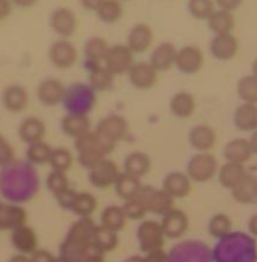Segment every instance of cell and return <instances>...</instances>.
<instances>
[{"mask_svg":"<svg viewBox=\"0 0 257 262\" xmlns=\"http://www.w3.org/2000/svg\"><path fill=\"white\" fill-rule=\"evenodd\" d=\"M97 225L90 217H80L72 224L66 239L60 246V256L69 262H81L84 257L95 248L93 243Z\"/></svg>","mask_w":257,"mask_h":262,"instance_id":"6da1fadb","label":"cell"},{"mask_svg":"<svg viewBox=\"0 0 257 262\" xmlns=\"http://www.w3.org/2000/svg\"><path fill=\"white\" fill-rule=\"evenodd\" d=\"M116 143L100 134L99 131H89L88 134L75 139V148L77 150V160L82 167L90 168L104 160L107 155L112 153Z\"/></svg>","mask_w":257,"mask_h":262,"instance_id":"7a4b0ae2","label":"cell"},{"mask_svg":"<svg viewBox=\"0 0 257 262\" xmlns=\"http://www.w3.org/2000/svg\"><path fill=\"white\" fill-rule=\"evenodd\" d=\"M218 170V160L210 152H198L186 165V175L195 183H207L215 178Z\"/></svg>","mask_w":257,"mask_h":262,"instance_id":"3957f363","label":"cell"},{"mask_svg":"<svg viewBox=\"0 0 257 262\" xmlns=\"http://www.w3.org/2000/svg\"><path fill=\"white\" fill-rule=\"evenodd\" d=\"M134 53L126 44H116L108 48L103 66L112 75H125L134 64Z\"/></svg>","mask_w":257,"mask_h":262,"instance_id":"277c9868","label":"cell"},{"mask_svg":"<svg viewBox=\"0 0 257 262\" xmlns=\"http://www.w3.org/2000/svg\"><path fill=\"white\" fill-rule=\"evenodd\" d=\"M137 238L140 249L144 253L162 249L166 239L162 228H161V224L155 220L143 221L138 226Z\"/></svg>","mask_w":257,"mask_h":262,"instance_id":"5b68a950","label":"cell"},{"mask_svg":"<svg viewBox=\"0 0 257 262\" xmlns=\"http://www.w3.org/2000/svg\"><path fill=\"white\" fill-rule=\"evenodd\" d=\"M48 57L55 69L66 71L76 64L79 53H77L76 47L71 41H69L67 39H60L50 45Z\"/></svg>","mask_w":257,"mask_h":262,"instance_id":"8992f818","label":"cell"},{"mask_svg":"<svg viewBox=\"0 0 257 262\" xmlns=\"http://www.w3.org/2000/svg\"><path fill=\"white\" fill-rule=\"evenodd\" d=\"M137 196L144 203L148 212L156 215H165L171 210L174 205V198H171L163 189L152 188V186H143L138 191Z\"/></svg>","mask_w":257,"mask_h":262,"instance_id":"52a82bcc","label":"cell"},{"mask_svg":"<svg viewBox=\"0 0 257 262\" xmlns=\"http://www.w3.org/2000/svg\"><path fill=\"white\" fill-rule=\"evenodd\" d=\"M205 64V54L195 45H186L176 50L175 63L176 69L185 75H195L202 70Z\"/></svg>","mask_w":257,"mask_h":262,"instance_id":"ba28073f","label":"cell"},{"mask_svg":"<svg viewBox=\"0 0 257 262\" xmlns=\"http://www.w3.org/2000/svg\"><path fill=\"white\" fill-rule=\"evenodd\" d=\"M50 29L62 39H69L76 32L77 18L74 11L66 7H59L50 14Z\"/></svg>","mask_w":257,"mask_h":262,"instance_id":"9c48e42d","label":"cell"},{"mask_svg":"<svg viewBox=\"0 0 257 262\" xmlns=\"http://www.w3.org/2000/svg\"><path fill=\"white\" fill-rule=\"evenodd\" d=\"M120 173L121 171L118 170L117 165L113 161L104 158L98 165L90 168L88 178H89L90 184L94 188L107 189L115 185Z\"/></svg>","mask_w":257,"mask_h":262,"instance_id":"30bf717a","label":"cell"},{"mask_svg":"<svg viewBox=\"0 0 257 262\" xmlns=\"http://www.w3.org/2000/svg\"><path fill=\"white\" fill-rule=\"evenodd\" d=\"M67 89L62 81L54 77L42 80L36 89V97L45 107H55L66 98Z\"/></svg>","mask_w":257,"mask_h":262,"instance_id":"8fae6325","label":"cell"},{"mask_svg":"<svg viewBox=\"0 0 257 262\" xmlns=\"http://www.w3.org/2000/svg\"><path fill=\"white\" fill-rule=\"evenodd\" d=\"M160 224L165 238L174 241V239L181 238L188 231L189 219L184 211L171 208L162 216V221Z\"/></svg>","mask_w":257,"mask_h":262,"instance_id":"7c38bea8","label":"cell"},{"mask_svg":"<svg viewBox=\"0 0 257 262\" xmlns=\"http://www.w3.org/2000/svg\"><path fill=\"white\" fill-rule=\"evenodd\" d=\"M210 52L215 59L229 62L239 52V41L233 34L215 35L210 42Z\"/></svg>","mask_w":257,"mask_h":262,"instance_id":"4fadbf2b","label":"cell"},{"mask_svg":"<svg viewBox=\"0 0 257 262\" xmlns=\"http://www.w3.org/2000/svg\"><path fill=\"white\" fill-rule=\"evenodd\" d=\"M127 75L133 86L139 90H149L157 84L158 72L149 62L134 63Z\"/></svg>","mask_w":257,"mask_h":262,"instance_id":"5bb4252c","label":"cell"},{"mask_svg":"<svg viewBox=\"0 0 257 262\" xmlns=\"http://www.w3.org/2000/svg\"><path fill=\"white\" fill-rule=\"evenodd\" d=\"M11 243L18 253L30 256L39 247V238H37L36 231L31 226L24 224L12 230Z\"/></svg>","mask_w":257,"mask_h":262,"instance_id":"9a60e30c","label":"cell"},{"mask_svg":"<svg viewBox=\"0 0 257 262\" xmlns=\"http://www.w3.org/2000/svg\"><path fill=\"white\" fill-rule=\"evenodd\" d=\"M97 130L113 143L125 139L128 134V123L121 115H111L102 118L98 123Z\"/></svg>","mask_w":257,"mask_h":262,"instance_id":"2e32d148","label":"cell"},{"mask_svg":"<svg viewBox=\"0 0 257 262\" xmlns=\"http://www.w3.org/2000/svg\"><path fill=\"white\" fill-rule=\"evenodd\" d=\"M153 30L147 24H137L132 27L127 35L126 45L133 53H145L153 42Z\"/></svg>","mask_w":257,"mask_h":262,"instance_id":"e0dca14e","label":"cell"},{"mask_svg":"<svg viewBox=\"0 0 257 262\" xmlns=\"http://www.w3.org/2000/svg\"><path fill=\"white\" fill-rule=\"evenodd\" d=\"M2 102L9 113H22L29 105V93L22 85H9L3 90Z\"/></svg>","mask_w":257,"mask_h":262,"instance_id":"ac0fdd59","label":"cell"},{"mask_svg":"<svg viewBox=\"0 0 257 262\" xmlns=\"http://www.w3.org/2000/svg\"><path fill=\"white\" fill-rule=\"evenodd\" d=\"M189 144L197 152H210L216 144V131L208 125H197L189 131Z\"/></svg>","mask_w":257,"mask_h":262,"instance_id":"d6986e66","label":"cell"},{"mask_svg":"<svg viewBox=\"0 0 257 262\" xmlns=\"http://www.w3.org/2000/svg\"><path fill=\"white\" fill-rule=\"evenodd\" d=\"M162 189L174 200H181L190 194L191 180L186 173L174 171L165 178Z\"/></svg>","mask_w":257,"mask_h":262,"instance_id":"ffe728a7","label":"cell"},{"mask_svg":"<svg viewBox=\"0 0 257 262\" xmlns=\"http://www.w3.org/2000/svg\"><path fill=\"white\" fill-rule=\"evenodd\" d=\"M27 223V212L21 206L0 203V230H13Z\"/></svg>","mask_w":257,"mask_h":262,"instance_id":"44dd1931","label":"cell"},{"mask_svg":"<svg viewBox=\"0 0 257 262\" xmlns=\"http://www.w3.org/2000/svg\"><path fill=\"white\" fill-rule=\"evenodd\" d=\"M233 122L242 133H253L257 130V104L242 102L234 111Z\"/></svg>","mask_w":257,"mask_h":262,"instance_id":"7402d4cb","label":"cell"},{"mask_svg":"<svg viewBox=\"0 0 257 262\" xmlns=\"http://www.w3.org/2000/svg\"><path fill=\"white\" fill-rule=\"evenodd\" d=\"M252 156L253 153H252L248 139H244V138H235L226 143L224 147V157L226 162L246 165L251 160Z\"/></svg>","mask_w":257,"mask_h":262,"instance_id":"603a6c76","label":"cell"},{"mask_svg":"<svg viewBox=\"0 0 257 262\" xmlns=\"http://www.w3.org/2000/svg\"><path fill=\"white\" fill-rule=\"evenodd\" d=\"M60 126H62L63 133L74 139H77L92 131V122L89 117L82 113H70L65 116L62 118Z\"/></svg>","mask_w":257,"mask_h":262,"instance_id":"cb8c5ba5","label":"cell"},{"mask_svg":"<svg viewBox=\"0 0 257 262\" xmlns=\"http://www.w3.org/2000/svg\"><path fill=\"white\" fill-rule=\"evenodd\" d=\"M47 134V127L42 120L37 117H27L21 122L18 127V137L26 144H34V143L44 140Z\"/></svg>","mask_w":257,"mask_h":262,"instance_id":"d4e9b609","label":"cell"},{"mask_svg":"<svg viewBox=\"0 0 257 262\" xmlns=\"http://www.w3.org/2000/svg\"><path fill=\"white\" fill-rule=\"evenodd\" d=\"M197 103H196L195 95L188 92H179L171 98L170 100V112L180 120H186L195 115Z\"/></svg>","mask_w":257,"mask_h":262,"instance_id":"484cf974","label":"cell"},{"mask_svg":"<svg viewBox=\"0 0 257 262\" xmlns=\"http://www.w3.org/2000/svg\"><path fill=\"white\" fill-rule=\"evenodd\" d=\"M176 50L178 49H176L173 42H162L152 52L149 63L157 72L168 71L175 63Z\"/></svg>","mask_w":257,"mask_h":262,"instance_id":"4316f807","label":"cell"},{"mask_svg":"<svg viewBox=\"0 0 257 262\" xmlns=\"http://www.w3.org/2000/svg\"><path fill=\"white\" fill-rule=\"evenodd\" d=\"M230 191L233 200L241 205H249L254 202L257 198V178L251 173H246Z\"/></svg>","mask_w":257,"mask_h":262,"instance_id":"83f0119b","label":"cell"},{"mask_svg":"<svg viewBox=\"0 0 257 262\" xmlns=\"http://www.w3.org/2000/svg\"><path fill=\"white\" fill-rule=\"evenodd\" d=\"M108 44L103 37L93 36L85 42L84 54L87 64L89 69H94L97 66H102L104 62L105 54L108 50Z\"/></svg>","mask_w":257,"mask_h":262,"instance_id":"f1b7e54d","label":"cell"},{"mask_svg":"<svg viewBox=\"0 0 257 262\" xmlns=\"http://www.w3.org/2000/svg\"><path fill=\"white\" fill-rule=\"evenodd\" d=\"M151 165L152 162L147 153L135 150L125 158V163H123L125 171L123 172L134 176V178L142 179L151 171Z\"/></svg>","mask_w":257,"mask_h":262,"instance_id":"f546056e","label":"cell"},{"mask_svg":"<svg viewBox=\"0 0 257 262\" xmlns=\"http://www.w3.org/2000/svg\"><path fill=\"white\" fill-rule=\"evenodd\" d=\"M247 173L246 167L244 165H239V163H233V162H226L224 163L221 167H219L218 170V179L220 185L224 189H228L231 190L242 179L244 178V175Z\"/></svg>","mask_w":257,"mask_h":262,"instance_id":"4dcf8cb0","label":"cell"},{"mask_svg":"<svg viewBox=\"0 0 257 262\" xmlns=\"http://www.w3.org/2000/svg\"><path fill=\"white\" fill-rule=\"evenodd\" d=\"M208 29L215 35L230 34L235 27V18L233 12L224 11V9H215L213 13L207 18Z\"/></svg>","mask_w":257,"mask_h":262,"instance_id":"1f68e13d","label":"cell"},{"mask_svg":"<svg viewBox=\"0 0 257 262\" xmlns=\"http://www.w3.org/2000/svg\"><path fill=\"white\" fill-rule=\"evenodd\" d=\"M126 221L127 217L123 212V208L120 206H108L100 215V225L116 233H120L125 228Z\"/></svg>","mask_w":257,"mask_h":262,"instance_id":"d6a6232c","label":"cell"},{"mask_svg":"<svg viewBox=\"0 0 257 262\" xmlns=\"http://www.w3.org/2000/svg\"><path fill=\"white\" fill-rule=\"evenodd\" d=\"M113 186L121 200L128 201L137 195L138 191L142 188V184H140V179L134 178L126 172H121Z\"/></svg>","mask_w":257,"mask_h":262,"instance_id":"836d02e7","label":"cell"},{"mask_svg":"<svg viewBox=\"0 0 257 262\" xmlns=\"http://www.w3.org/2000/svg\"><path fill=\"white\" fill-rule=\"evenodd\" d=\"M93 243L103 254H105L113 252L117 248L118 243H120V238H118V233H116V231L110 230V229L104 228L102 225H97Z\"/></svg>","mask_w":257,"mask_h":262,"instance_id":"e575fe53","label":"cell"},{"mask_svg":"<svg viewBox=\"0 0 257 262\" xmlns=\"http://www.w3.org/2000/svg\"><path fill=\"white\" fill-rule=\"evenodd\" d=\"M98 207V201L92 193H87V191H81V193H76L75 200L72 202L71 210L75 215L79 217H90L93 213L95 212Z\"/></svg>","mask_w":257,"mask_h":262,"instance_id":"d590c367","label":"cell"},{"mask_svg":"<svg viewBox=\"0 0 257 262\" xmlns=\"http://www.w3.org/2000/svg\"><path fill=\"white\" fill-rule=\"evenodd\" d=\"M95 13L100 21L112 25L122 18L123 7L120 0H103Z\"/></svg>","mask_w":257,"mask_h":262,"instance_id":"8d00e7d4","label":"cell"},{"mask_svg":"<svg viewBox=\"0 0 257 262\" xmlns=\"http://www.w3.org/2000/svg\"><path fill=\"white\" fill-rule=\"evenodd\" d=\"M208 234L216 239H224L233 230V221L226 213H216L208 221Z\"/></svg>","mask_w":257,"mask_h":262,"instance_id":"74e56055","label":"cell"},{"mask_svg":"<svg viewBox=\"0 0 257 262\" xmlns=\"http://www.w3.org/2000/svg\"><path fill=\"white\" fill-rule=\"evenodd\" d=\"M113 77L115 75L111 74L104 66H97L94 69H90V86L97 92H107L113 86Z\"/></svg>","mask_w":257,"mask_h":262,"instance_id":"f35d334b","label":"cell"},{"mask_svg":"<svg viewBox=\"0 0 257 262\" xmlns=\"http://www.w3.org/2000/svg\"><path fill=\"white\" fill-rule=\"evenodd\" d=\"M237 94L243 103L257 104V79L253 75H246L237 82Z\"/></svg>","mask_w":257,"mask_h":262,"instance_id":"ab89813d","label":"cell"},{"mask_svg":"<svg viewBox=\"0 0 257 262\" xmlns=\"http://www.w3.org/2000/svg\"><path fill=\"white\" fill-rule=\"evenodd\" d=\"M52 150L53 148L49 144H47L44 140H41V142L34 143V144H29L26 157L32 165L42 166L45 163H49Z\"/></svg>","mask_w":257,"mask_h":262,"instance_id":"60d3db41","label":"cell"},{"mask_svg":"<svg viewBox=\"0 0 257 262\" xmlns=\"http://www.w3.org/2000/svg\"><path fill=\"white\" fill-rule=\"evenodd\" d=\"M49 165L52 170L60 171V172H69L74 165V156L66 148H57L52 150Z\"/></svg>","mask_w":257,"mask_h":262,"instance_id":"b9f144b4","label":"cell"},{"mask_svg":"<svg viewBox=\"0 0 257 262\" xmlns=\"http://www.w3.org/2000/svg\"><path fill=\"white\" fill-rule=\"evenodd\" d=\"M189 13L198 21H207L215 11L213 0H188Z\"/></svg>","mask_w":257,"mask_h":262,"instance_id":"7bdbcfd3","label":"cell"},{"mask_svg":"<svg viewBox=\"0 0 257 262\" xmlns=\"http://www.w3.org/2000/svg\"><path fill=\"white\" fill-rule=\"evenodd\" d=\"M47 188L49 189L50 193L57 198L60 194H63L70 189V180L67 178L66 172L52 170L49 175L47 176Z\"/></svg>","mask_w":257,"mask_h":262,"instance_id":"ee69618b","label":"cell"},{"mask_svg":"<svg viewBox=\"0 0 257 262\" xmlns=\"http://www.w3.org/2000/svg\"><path fill=\"white\" fill-rule=\"evenodd\" d=\"M122 208L126 217H127L128 220H142V219H144V216L148 213L144 203H143L137 195H135L134 198H132V200L125 201V205L122 206Z\"/></svg>","mask_w":257,"mask_h":262,"instance_id":"f6af8a7d","label":"cell"},{"mask_svg":"<svg viewBox=\"0 0 257 262\" xmlns=\"http://www.w3.org/2000/svg\"><path fill=\"white\" fill-rule=\"evenodd\" d=\"M14 161V149L11 143L0 134V167H7Z\"/></svg>","mask_w":257,"mask_h":262,"instance_id":"bcb514c9","label":"cell"},{"mask_svg":"<svg viewBox=\"0 0 257 262\" xmlns=\"http://www.w3.org/2000/svg\"><path fill=\"white\" fill-rule=\"evenodd\" d=\"M75 195H76V191H75L74 189L70 188L69 190H66L63 194H60L59 196H57L55 200L58 201V203H59V206L62 208H65V210H71V206L75 200Z\"/></svg>","mask_w":257,"mask_h":262,"instance_id":"7dc6e473","label":"cell"},{"mask_svg":"<svg viewBox=\"0 0 257 262\" xmlns=\"http://www.w3.org/2000/svg\"><path fill=\"white\" fill-rule=\"evenodd\" d=\"M55 257L49 251L37 248L34 253L30 254V261L31 262H54Z\"/></svg>","mask_w":257,"mask_h":262,"instance_id":"c3c4849f","label":"cell"},{"mask_svg":"<svg viewBox=\"0 0 257 262\" xmlns=\"http://www.w3.org/2000/svg\"><path fill=\"white\" fill-rule=\"evenodd\" d=\"M213 2H215V6H218L220 9L229 12L237 11L243 3V0H213Z\"/></svg>","mask_w":257,"mask_h":262,"instance_id":"681fc988","label":"cell"},{"mask_svg":"<svg viewBox=\"0 0 257 262\" xmlns=\"http://www.w3.org/2000/svg\"><path fill=\"white\" fill-rule=\"evenodd\" d=\"M142 262H168V257L163 249H158L147 253V256L143 257Z\"/></svg>","mask_w":257,"mask_h":262,"instance_id":"f907efd6","label":"cell"},{"mask_svg":"<svg viewBox=\"0 0 257 262\" xmlns=\"http://www.w3.org/2000/svg\"><path fill=\"white\" fill-rule=\"evenodd\" d=\"M13 11V3L11 0H0V21L8 18Z\"/></svg>","mask_w":257,"mask_h":262,"instance_id":"816d5d0a","label":"cell"},{"mask_svg":"<svg viewBox=\"0 0 257 262\" xmlns=\"http://www.w3.org/2000/svg\"><path fill=\"white\" fill-rule=\"evenodd\" d=\"M81 262H105L104 254L95 247V248H93L92 251L84 257V259H82Z\"/></svg>","mask_w":257,"mask_h":262,"instance_id":"f5cc1de1","label":"cell"},{"mask_svg":"<svg viewBox=\"0 0 257 262\" xmlns=\"http://www.w3.org/2000/svg\"><path fill=\"white\" fill-rule=\"evenodd\" d=\"M103 0H81V6L84 7L87 11L95 12L98 9V7L102 4Z\"/></svg>","mask_w":257,"mask_h":262,"instance_id":"db71d44e","label":"cell"},{"mask_svg":"<svg viewBox=\"0 0 257 262\" xmlns=\"http://www.w3.org/2000/svg\"><path fill=\"white\" fill-rule=\"evenodd\" d=\"M11 2L13 3V6L18 7V8L27 9V8H31V7H34L35 4L39 2V0H11Z\"/></svg>","mask_w":257,"mask_h":262,"instance_id":"11a10c76","label":"cell"},{"mask_svg":"<svg viewBox=\"0 0 257 262\" xmlns=\"http://www.w3.org/2000/svg\"><path fill=\"white\" fill-rule=\"evenodd\" d=\"M248 231L249 234H252L253 236L257 238V213H254L253 216H251L248 220Z\"/></svg>","mask_w":257,"mask_h":262,"instance_id":"9f6ffc18","label":"cell"},{"mask_svg":"<svg viewBox=\"0 0 257 262\" xmlns=\"http://www.w3.org/2000/svg\"><path fill=\"white\" fill-rule=\"evenodd\" d=\"M249 145H251V149L253 155H257V130H254L253 133H251V138L248 139Z\"/></svg>","mask_w":257,"mask_h":262,"instance_id":"6f0895ef","label":"cell"},{"mask_svg":"<svg viewBox=\"0 0 257 262\" xmlns=\"http://www.w3.org/2000/svg\"><path fill=\"white\" fill-rule=\"evenodd\" d=\"M8 262H31L30 261V257L26 256V254H16V256L12 257Z\"/></svg>","mask_w":257,"mask_h":262,"instance_id":"680465c9","label":"cell"},{"mask_svg":"<svg viewBox=\"0 0 257 262\" xmlns=\"http://www.w3.org/2000/svg\"><path fill=\"white\" fill-rule=\"evenodd\" d=\"M142 259H143L142 256H137V254H135V256L127 257V258L123 259L122 262H142Z\"/></svg>","mask_w":257,"mask_h":262,"instance_id":"91938a15","label":"cell"},{"mask_svg":"<svg viewBox=\"0 0 257 262\" xmlns=\"http://www.w3.org/2000/svg\"><path fill=\"white\" fill-rule=\"evenodd\" d=\"M251 71H252L251 75H253V76L257 79V57L254 58L253 62H252V64H251Z\"/></svg>","mask_w":257,"mask_h":262,"instance_id":"94428289","label":"cell"},{"mask_svg":"<svg viewBox=\"0 0 257 262\" xmlns=\"http://www.w3.org/2000/svg\"><path fill=\"white\" fill-rule=\"evenodd\" d=\"M54 262H69V261H66V259L62 258V257H55Z\"/></svg>","mask_w":257,"mask_h":262,"instance_id":"6125c7cd","label":"cell"},{"mask_svg":"<svg viewBox=\"0 0 257 262\" xmlns=\"http://www.w3.org/2000/svg\"><path fill=\"white\" fill-rule=\"evenodd\" d=\"M0 203H2V201H0Z\"/></svg>","mask_w":257,"mask_h":262,"instance_id":"be15d7a7","label":"cell"}]
</instances>
